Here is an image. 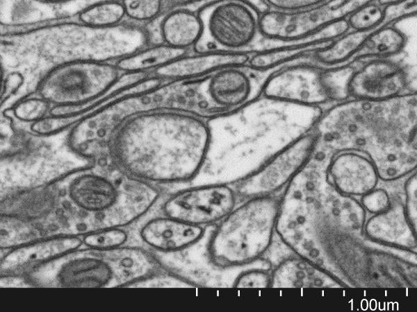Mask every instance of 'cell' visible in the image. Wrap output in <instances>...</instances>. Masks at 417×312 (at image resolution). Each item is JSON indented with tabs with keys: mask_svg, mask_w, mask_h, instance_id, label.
I'll return each instance as SVG.
<instances>
[{
	"mask_svg": "<svg viewBox=\"0 0 417 312\" xmlns=\"http://www.w3.org/2000/svg\"><path fill=\"white\" fill-rule=\"evenodd\" d=\"M324 1H267L268 9L284 12H296L316 7Z\"/></svg>",
	"mask_w": 417,
	"mask_h": 312,
	"instance_id": "d590c367",
	"label": "cell"
},
{
	"mask_svg": "<svg viewBox=\"0 0 417 312\" xmlns=\"http://www.w3.org/2000/svg\"><path fill=\"white\" fill-rule=\"evenodd\" d=\"M81 237L84 248L104 250L128 244L130 235L126 228L113 227L92 232Z\"/></svg>",
	"mask_w": 417,
	"mask_h": 312,
	"instance_id": "f1b7e54d",
	"label": "cell"
},
{
	"mask_svg": "<svg viewBox=\"0 0 417 312\" xmlns=\"http://www.w3.org/2000/svg\"><path fill=\"white\" fill-rule=\"evenodd\" d=\"M245 67H229L208 76L207 93L214 105L231 112L251 101L254 93V82Z\"/></svg>",
	"mask_w": 417,
	"mask_h": 312,
	"instance_id": "ffe728a7",
	"label": "cell"
},
{
	"mask_svg": "<svg viewBox=\"0 0 417 312\" xmlns=\"http://www.w3.org/2000/svg\"><path fill=\"white\" fill-rule=\"evenodd\" d=\"M387 191L383 189H374L362 196L361 204L366 211L377 214L386 211L391 205Z\"/></svg>",
	"mask_w": 417,
	"mask_h": 312,
	"instance_id": "836d02e7",
	"label": "cell"
},
{
	"mask_svg": "<svg viewBox=\"0 0 417 312\" xmlns=\"http://www.w3.org/2000/svg\"><path fill=\"white\" fill-rule=\"evenodd\" d=\"M333 153L316 145L279 198L275 233L299 257L345 288H414L416 252L384 245L364 231L366 210L328 177Z\"/></svg>",
	"mask_w": 417,
	"mask_h": 312,
	"instance_id": "6da1fadb",
	"label": "cell"
},
{
	"mask_svg": "<svg viewBox=\"0 0 417 312\" xmlns=\"http://www.w3.org/2000/svg\"><path fill=\"white\" fill-rule=\"evenodd\" d=\"M58 205L51 221L59 234H83L134 224L162 200L163 190L113 166L93 164L56 183Z\"/></svg>",
	"mask_w": 417,
	"mask_h": 312,
	"instance_id": "277c9868",
	"label": "cell"
},
{
	"mask_svg": "<svg viewBox=\"0 0 417 312\" xmlns=\"http://www.w3.org/2000/svg\"><path fill=\"white\" fill-rule=\"evenodd\" d=\"M161 42L175 49H193L202 35L203 24L198 12L188 6L164 14L159 26Z\"/></svg>",
	"mask_w": 417,
	"mask_h": 312,
	"instance_id": "603a6c76",
	"label": "cell"
},
{
	"mask_svg": "<svg viewBox=\"0 0 417 312\" xmlns=\"http://www.w3.org/2000/svg\"><path fill=\"white\" fill-rule=\"evenodd\" d=\"M188 53L161 42L125 54L114 64L123 73H152Z\"/></svg>",
	"mask_w": 417,
	"mask_h": 312,
	"instance_id": "cb8c5ba5",
	"label": "cell"
},
{
	"mask_svg": "<svg viewBox=\"0 0 417 312\" xmlns=\"http://www.w3.org/2000/svg\"><path fill=\"white\" fill-rule=\"evenodd\" d=\"M355 70L346 66L323 71L322 80L330 101H344L350 96L348 85Z\"/></svg>",
	"mask_w": 417,
	"mask_h": 312,
	"instance_id": "1f68e13d",
	"label": "cell"
},
{
	"mask_svg": "<svg viewBox=\"0 0 417 312\" xmlns=\"http://www.w3.org/2000/svg\"><path fill=\"white\" fill-rule=\"evenodd\" d=\"M364 231L372 240L404 250L416 251V232L411 226L404 205L391 199L389 209L366 221Z\"/></svg>",
	"mask_w": 417,
	"mask_h": 312,
	"instance_id": "44dd1931",
	"label": "cell"
},
{
	"mask_svg": "<svg viewBox=\"0 0 417 312\" xmlns=\"http://www.w3.org/2000/svg\"><path fill=\"white\" fill-rule=\"evenodd\" d=\"M125 15L137 22L151 21L174 8V1H123Z\"/></svg>",
	"mask_w": 417,
	"mask_h": 312,
	"instance_id": "f546056e",
	"label": "cell"
},
{
	"mask_svg": "<svg viewBox=\"0 0 417 312\" xmlns=\"http://www.w3.org/2000/svg\"><path fill=\"white\" fill-rule=\"evenodd\" d=\"M416 174L413 173L405 182V203L404 205L407 218L412 227L416 232Z\"/></svg>",
	"mask_w": 417,
	"mask_h": 312,
	"instance_id": "e575fe53",
	"label": "cell"
},
{
	"mask_svg": "<svg viewBox=\"0 0 417 312\" xmlns=\"http://www.w3.org/2000/svg\"><path fill=\"white\" fill-rule=\"evenodd\" d=\"M270 274L272 288H345L334 277L300 257L281 261Z\"/></svg>",
	"mask_w": 417,
	"mask_h": 312,
	"instance_id": "7402d4cb",
	"label": "cell"
},
{
	"mask_svg": "<svg viewBox=\"0 0 417 312\" xmlns=\"http://www.w3.org/2000/svg\"><path fill=\"white\" fill-rule=\"evenodd\" d=\"M24 80L23 76L19 72H11L8 74L1 85V105L2 106L13 94L17 92Z\"/></svg>",
	"mask_w": 417,
	"mask_h": 312,
	"instance_id": "8d00e7d4",
	"label": "cell"
},
{
	"mask_svg": "<svg viewBox=\"0 0 417 312\" xmlns=\"http://www.w3.org/2000/svg\"><path fill=\"white\" fill-rule=\"evenodd\" d=\"M410 85L408 73L403 67L396 62L379 59L355 70L348 92L350 96L355 99L384 101L404 95L406 89L409 92Z\"/></svg>",
	"mask_w": 417,
	"mask_h": 312,
	"instance_id": "4fadbf2b",
	"label": "cell"
},
{
	"mask_svg": "<svg viewBox=\"0 0 417 312\" xmlns=\"http://www.w3.org/2000/svg\"><path fill=\"white\" fill-rule=\"evenodd\" d=\"M114 64L88 59L65 62L40 78L36 93L52 106L79 105L106 93L120 79Z\"/></svg>",
	"mask_w": 417,
	"mask_h": 312,
	"instance_id": "8992f818",
	"label": "cell"
},
{
	"mask_svg": "<svg viewBox=\"0 0 417 312\" xmlns=\"http://www.w3.org/2000/svg\"><path fill=\"white\" fill-rule=\"evenodd\" d=\"M126 17L122 1H105L95 3L81 10L79 22L92 28L113 26Z\"/></svg>",
	"mask_w": 417,
	"mask_h": 312,
	"instance_id": "4316f807",
	"label": "cell"
},
{
	"mask_svg": "<svg viewBox=\"0 0 417 312\" xmlns=\"http://www.w3.org/2000/svg\"><path fill=\"white\" fill-rule=\"evenodd\" d=\"M323 71L297 65L272 74L263 85V96L297 104L318 106L329 100L322 80Z\"/></svg>",
	"mask_w": 417,
	"mask_h": 312,
	"instance_id": "7c38bea8",
	"label": "cell"
},
{
	"mask_svg": "<svg viewBox=\"0 0 417 312\" xmlns=\"http://www.w3.org/2000/svg\"><path fill=\"white\" fill-rule=\"evenodd\" d=\"M347 21L349 27L357 31H370L386 21L384 8L369 1L350 14Z\"/></svg>",
	"mask_w": 417,
	"mask_h": 312,
	"instance_id": "4dcf8cb0",
	"label": "cell"
},
{
	"mask_svg": "<svg viewBox=\"0 0 417 312\" xmlns=\"http://www.w3.org/2000/svg\"><path fill=\"white\" fill-rule=\"evenodd\" d=\"M114 271L117 286H136L166 270L155 253L144 247L126 244L102 250Z\"/></svg>",
	"mask_w": 417,
	"mask_h": 312,
	"instance_id": "ac0fdd59",
	"label": "cell"
},
{
	"mask_svg": "<svg viewBox=\"0 0 417 312\" xmlns=\"http://www.w3.org/2000/svg\"><path fill=\"white\" fill-rule=\"evenodd\" d=\"M239 202L234 185L214 183L174 191L161 201L160 214L207 227L219 223Z\"/></svg>",
	"mask_w": 417,
	"mask_h": 312,
	"instance_id": "30bf717a",
	"label": "cell"
},
{
	"mask_svg": "<svg viewBox=\"0 0 417 312\" xmlns=\"http://www.w3.org/2000/svg\"><path fill=\"white\" fill-rule=\"evenodd\" d=\"M369 1H324L321 4L296 12L266 9L259 15V33L280 41L304 40L325 27L347 17Z\"/></svg>",
	"mask_w": 417,
	"mask_h": 312,
	"instance_id": "9c48e42d",
	"label": "cell"
},
{
	"mask_svg": "<svg viewBox=\"0 0 417 312\" xmlns=\"http://www.w3.org/2000/svg\"><path fill=\"white\" fill-rule=\"evenodd\" d=\"M406 37L398 29L384 26L375 29L355 54L357 58L373 56H389L401 51Z\"/></svg>",
	"mask_w": 417,
	"mask_h": 312,
	"instance_id": "d4e9b609",
	"label": "cell"
},
{
	"mask_svg": "<svg viewBox=\"0 0 417 312\" xmlns=\"http://www.w3.org/2000/svg\"><path fill=\"white\" fill-rule=\"evenodd\" d=\"M373 31H354L345 33L327 46L316 52V58L326 65H335L344 62L359 51Z\"/></svg>",
	"mask_w": 417,
	"mask_h": 312,
	"instance_id": "484cf974",
	"label": "cell"
},
{
	"mask_svg": "<svg viewBox=\"0 0 417 312\" xmlns=\"http://www.w3.org/2000/svg\"><path fill=\"white\" fill-rule=\"evenodd\" d=\"M211 139L208 120L156 110L124 121L111 136L107 151L119 171L161 187L193 180L206 162Z\"/></svg>",
	"mask_w": 417,
	"mask_h": 312,
	"instance_id": "7a4b0ae2",
	"label": "cell"
},
{
	"mask_svg": "<svg viewBox=\"0 0 417 312\" xmlns=\"http://www.w3.org/2000/svg\"><path fill=\"white\" fill-rule=\"evenodd\" d=\"M349 28L347 20L342 19L325 27L299 44L254 51L246 66L255 71H266L306 53H316L329 45L335 37L346 33Z\"/></svg>",
	"mask_w": 417,
	"mask_h": 312,
	"instance_id": "d6986e66",
	"label": "cell"
},
{
	"mask_svg": "<svg viewBox=\"0 0 417 312\" xmlns=\"http://www.w3.org/2000/svg\"><path fill=\"white\" fill-rule=\"evenodd\" d=\"M33 286H117L113 268L102 250L81 248L43 263L24 276Z\"/></svg>",
	"mask_w": 417,
	"mask_h": 312,
	"instance_id": "ba28073f",
	"label": "cell"
},
{
	"mask_svg": "<svg viewBox=\"0 0 417 312\" xmlns=\"http://www.w3.org/2000/svg\"><path fill=\"white\" fill-rule=\"evenodd\" d=\"M206 229L160 214L142 223L138 237L142 245L153 252L174 253L199 243Z\"/></svg>",
	"mask_w": 417,
	"mask_h": 312,
	"instance_id": "9a60e30c",
	"label": "cell"
},
{
	"mask_svg": "<svg viewBox=\"0 0 417 312\" xmlns=\"http://www.w3.org/2000/svg\"><path fill=\"white\" fill-rule=\"evenodd\" d=\"M328 177L341 193L350 196H363L374 189L379 176L371 161L354 151L338 153L328 166Z\"/></svg>",
	"mask_w": 417,
	"mask_h": 312,
	"instance_id": "e0dca14e",
	"label": "cell"
},
{
	"mask_svg": "<svg viewBox=\"0 0 417 312\" xmlns=\"http://www.w3.org/2000/svg\"><path fill=\"white\" fill-rule=\"evenodd\" d=\"M83 246L81 236L51 235L8 249L1 257L3 276L24 277L39 265Z\"/></svg>",
	"mask_w": 417,
	"mask_h": 312,
	"instance_id": "5bb4252c",
	"label": "cell"
},
{
	"mask_svg": "<svg viewBox=\"0 0 417 312\" xmlns=\"http://www.w3.org/2000/svg\"><path fill=\"white\" fill-rule=\"evenodd\" d=\"M314 130L318 141L335 155L345 151L366 153L384 181L416 169V94L343 102L322 113Z\"/></svg>",
	"mask_w": 417,
	"mask_h": 312,
	"instance_id": "3957f363",
	"label": "cell"
},
{
	"mask_svg": "<svg viewBox=\"0 0 417 312\" xmlns=\"http://www.w3.org/2000/svg\"><path fill=\"white\" fill-rule=\"evenodd\" d=\"M203 24L195 52H247L259 33V15L250 2H210L198 12Z\"/></svg>",
	"mask_w": 417,
	"mask_h": 312,
	"instance_id": "52a82bcc",
	"label": "cell"
},
{
	"mask_svg": "<svg viewBox=\"0 0 417 312\" xmlns=\"http://www.w3.org/2000/svg\"><path fill=\"white\" fill-rule=\"evenodd\" d=\"M253 52H189L152 73L165 81L203 78L227 67L246 66Z\"/></svg>",
	"mask_w": 417,
	"mask_h": 312,
	"instance_id": "2e32d148",
	"label": "cell"
},
{
	"mask_svg": "<svg viewBox=\"0 0 417 312\" xmlns=\"http://www.w3.org/2000/svg\"><path fill=\"white\" fill-rule=\"evenodd\" d=\"M318 135L310 132L253 169L234 185L239 201L275 193L286 187L311 158Z\"/></svg>",
	"mask_w": 417,
	"mask_h": 312,
	"instance_id": "8fae6325",
	"label": "cell"
},
{
	"mask_svg": "<svg viewBox=\"0 0 417 312\" xmlns=\"http://www.w3.org/2000/svg\"><path fill=\"white\" fill-rule=\"evenodd\" d=\"M279 198L265 196L239 201L214 225L207 244L211 262L222 269L257 263L275 233Z\"/></svg>",
	"mask_w": 417,
	"mask_h": 312,
	"instance_id": "5b68a950",
	"label": "cell"
},
{
	"mask_svg": "<svg viewBox=\"0 0 417 312\" xmlns=\"http://www.w3.org/2000/svg\"><path fill=\"white\" fill-rule=\"evenodd\" d=\"M271 267L267 261L259 267H251L242 271L235 278L233 287L238 288H264L271 286Z\"/></svg>",
	"mask_w": 417,
	"mask_h": 312,
	"instance_id": "d6a6232c",
	"label": "cell"
},
{
	"mask_svg": "<svg viewBox=\"0 0 417 312\" xmlns=\"http://www.w3.org/2000/svg\"><path fill=\"white\" fill-rule=\"evenodd\" d=\"M52 105L36 92L19 100L12 107L3 112L5 116L11 117L25 124L36 123L49 114Z\"/></svg>",
	"mask_w": 417,
	"mask_h": 312,
	"instance_id": "83f0119b",
	"label": "cell"
}]
</instances>
